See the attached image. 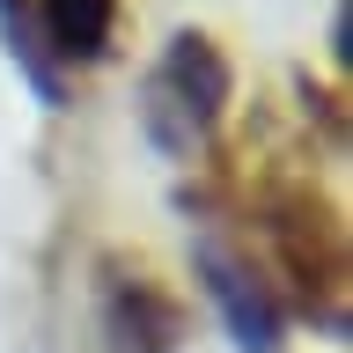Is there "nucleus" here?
I'll return each mask as SVG.
<instances>
[{
    "instance_id": "obj_1",
    "label": "nucleus",
    "mask_w": 353,
    "mask_h": 353,
    "mask_svg": "<svg viewBox=\"0 0 353 353\" xmlns=\"http://www.w3.org/2000/svg\"><path fill=\"white\" fill-rule=\"evenodd\" d=\"M228 103V59L206 37H176L148 81V132L162 154H192Z\"/></svg>"
},
{
    "instance_id": "obj_2",
    "label": "nucleus",
    "mask_w": 353,
    "mask_h": 353,
    "mask_svg": "<svg viewBox=\"0 0 353 353\" xmlns=\"http://www.w3.org/2000/svg\"><path fill=\"white\" fill-rule=\"evenodd\" d=\"M44 30L66 59H103L118 30V0H44Z\"/></svg>"
},
{
    "instance_id": "obj_3",
    "label": "nucleus",
    "mask_w": 353,
    "mask_h": 353,
    "mask_svg": "<svg viewBox=\"0 0 353 353\" xmlns=\"http://www.w3.org/2000/svg\"><path fill=\"white\" fill-rule=\"evenodd\" d=\"M206 287L221 294V309H228V324L243 331V346H258V353H272L280 346V324H272V309H265V294L243 272H228L221 258H206Z\"/></svg>"
}]
</instances>
